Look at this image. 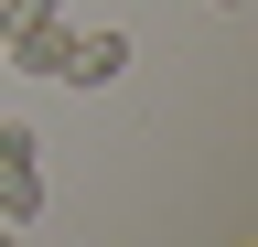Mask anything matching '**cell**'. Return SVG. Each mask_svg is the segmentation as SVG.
Segmentation results:
<instances>
[{"mask_svg": "<svg viewBox=\"0 0 258 247\" xmlns=\"http://www.w3.org/2000/svg\"><path fill=\"white\" fill-rule=\"evenodd\" d=\"M64 54H76V22L54 0H0V65L11 75H64Z\"/></svg>", "mask_w": 258, "mask_h": 247, "instance_id": "1", "label": "cell"}, {"mask_svg": "<svg viewBox=\"0 0 258 247\" xmlns=\"http://www.w3.org/2000/svg\"><path fill=\"white\" fill-rule=\"evenodd\" d=\"M32 140L22 118H0V226H32V215H43V161H32Z\"/></svg>", "mask_w": 258, "mask_h": 247, "instance_id": "2", "label": "cell"}, {"mask_svg": "<svg viewBox=\"0 0 258 247\" xmlns=\"http://www.w3.org/2000/svg\"><path fill=\"white\" fill-rule=\"evenodd\" d=\"M118 75H129V33H76L64 86H118Z\"/></svg>", "mask_w": 258, "mask_h": 247, "instance_id": "3", "label": "cell"}, {"mask_svg": "<svg viewBox=\"0 0 258 247\" xmlns=\"http://www.w3.org/2000/svg\"><path fill=\"white\" fill-rule=\"evenodd\" d=\"M0 247H22V226H0Z\"/></svg>", "mask_w": 258, "mask_h": 247, "instance_id": "4", "label": "cell"}, {"mask_svg": "<svg viewBox=\"0 0 258 247\" xmlns=\"http://www.w3.org/2000/svg\"><path fill=\"white\" fill-rule=\"evenodd\" d=\"M226 11H237V0H226Z\"/></svg>", "mask_w": 258, "mask_h": 247, "instance_id": "5", "label": "cell"}]
</instances>
